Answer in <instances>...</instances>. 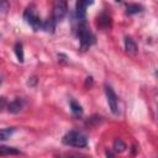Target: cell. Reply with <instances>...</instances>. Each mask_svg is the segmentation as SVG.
Instances as JSON below:
<instances>
[{
    "label": "cell",
    "instance_id": "1",
    "mask_svg": "<svg viewBox=\"0 0 158 158\" xmlns=\"http://www.w3.org/2000/svg\"><path fill=\"white\" fill-rule=\"evenodd\" d=\"M77 21H78L77 32H78V37H79L80 49L81 51H86L95 42V37H94L93 32L90 31V28L88 27L85 20H77Z\"/></svg>",
    "mask_w": 158,
    "mask_h": 158
},
{
    "label": "cell",
    "instance_id": "2",
    "mask_svg": "<svg viewBox=\"0 0 158 158\" xmlns=\"http://www.w3.org/2000/svg\"><path fill=\"white\" fill-rule=\"evenodd\" d=\"M63 144L65 146H72V147H77V148H84L88 146V138L84 133L79 132V131H69L67 132L63 138H62Z\"/></svg>",
    "mask_w": 158,
    "mask_h": 158
},
{
    "label": "cell",
    "instance_id": "3",
    "mask_svg": "<svg viewBox=\"0 0 158 158\" xmlns=\"http://www.w3.org/2000/svg\"><path fill=\"white\" fill-rule=\"evenodd\" d=\"M23 19H25V21H26L35 31L41 30L42 21H41L40 16H38L37 9H36V6H35L33 4H31V5H28V6L26 7V10H25V12H23Z\"/></svg>",
    "mask_w": 158,
    "mask_h": 158
},
{
    "label": "cell",
    "instance_id": "4",
    "mask_svg": "<svg viewBox=\"0 0 158 158\" xmlns=\"http://www.w3.org/2000/svg\"><path fill=\"white\" fill-rule=\"evenodd\" d=\"M105 95H106V100H107V104H109V107H110L111 112L117 116L120 114V110H118V98H117L116 93L114 91V89L109 84H105Z\"/></svg>",
    "mask_w": 158,
    "mask_h": 158
},
{
    "label": "cell",
    "instance_id": "5",
    "mask_svg": "<svg viewBox=\"0 0 158 158\" xmlns=\"http://www.w3.org/2000/svg\"><path fill=\"white\" fill-rule=\"evenodd\" d=\"M68 12V5H67V0H54V5H53V15L52 19L54 20V22H59L64 19V16Z\"/></svg>",
    "mask_w": 158,
    "mask_h": 158
},
{
    "label": "cell",
    "instance_id": "6",
    "mask_svg": "<svg viewBox=\"0 0 158 158\" xmlns=\"http://www.w3.org/2000/svg\"><path fill=\"white\" fill-rule=\"evenodd\" d=\"M94 0H77L75 4V17L77 20H85L86 16V7L91 5Z\"/></svg>",
    "mask_w": 158,
    "mask_h": 158
},
{
    "label": "cell",
    "instance_id": "7",
    "mask_svg": "<svg viewBox=\"0 0 158 158\" xmlns=\"http://www.w3.org/2000/svg\"><path fill=\"white\" fill-rule=\"evenodd\" d=\"M23 106H25V100L21 98H16L7 104V111L11 114H17L23 109Z\"/></svg>",
    "mask_w": 158,
    "mask_h": 158
},
{
    "label": "cell",
    "instance_id": "8",
    "mask_svg": "<svg viewBox=\"0 0 158 158\" xmlns=\"http://www.w3.org/2000/svg\"><path fill=\"white\" fill-rule=\"evenodd\" d=\"M123 42H125V49H126L127 53H130V54H135V53L137 52V46H136L135 41H133L131 37L126 36Z\"/></svg>",
    "mask_w": 158,
    "mask_h": 158
},
{
    "label": "cell",
    "instance_id": "9",
    "mask_svg": "<svg viewBox=\"0 0 158 158\" xmlns=\"http://www.w3.org/2000/svg\"><path fill=\"white\" fill-rule=\"evenodd\" d=\"M54 27H56V22H54L53 19H48V20L42 21L41 30H43V31H46V32H48V33H53Z\"/></svg>",
    "mask_w": 158,
    "mask_h": 158
},
{
    "label": "cell",
    "instance_id": "10",
    "mask_svg": "<svg viewBox=\"0 0 158 158\" xmlns=\"http://www.w3.org/2000/svg\"><path fill=\"white\" fill-rule=\"evenodd\" d=\"M15 154H20V151L16 149L15 147L0 146V156H15Z\"/></svg>",
    "mask_w": 158,
    "mask_h": 158
},
{
    "label": "cell",
    "instance_id": "11",
    "mask_svg": "<svg viewBox=\"0 0 158 158\" xmlns=\"http://www.w3.org/2000/svg\"><path fill=\"white\" fill-rule=\"evenodd\" d=\"M143 10V7L138 4H128L126 5V14L127 15H135V14H138Z\"/></svg>",
    "mask_w": 158,
    "mask_h": 158
},
{
    "label": "cell",
    "instance_id": "12",
    "mask_svg": "<svg viewBox=\"0 0 158 158\" xmlns=\"http://www.w3.org/2000/svg\"><path fill=\"white\" fill-rule=\"evenodd\" d=\"M14 51H15V54H16V58L20 63L23 62V46L21 42H16L15 43V47H14Z\"/></svg>",
    "mask_w": 158,
    "mask_h": 158
},
{
    "label": "cell",
    "instance_id": "13",
    "mask_svg": "<svg viewBox=\"0 0 158 158\" xmlns=\"http://www.w3.org/2000/svg\"><path fill=\"white\" fill-rule=\"evenodd\" d=\"M15 132V127H5V128H0V141H5L7 138H10L12 136V133Z\"/></svg>",
    "mask_w": 158,
    "mask_h": 158
},
{
    "label": "cell",
    "instance_id": "14",
    "mask_svg": "<svg viewBox=\"0 0 158 158\" xmlns=\"http://www.w3.org/2000/svg\"><path fill=\"white\" fill-rule=\"evenodd\" d=\"M112 148H114V151H115V152L121 153V152H125L127 147H126V144H125V142H123L122 139L116 138V139L114 141V146H112Z\"/></svg>",
    "mask_w": 158,
    "mask_h": 158
},
{
    "label": "cell",
    "instance_id": "15",
    "mask_svg": "<svg viewBox=\"0 0 158 158\" xmlns=\"http://www.w3.org/2000/svg\"><path fill=\"white\" fill-rule=\"evenodd\" d=\"M98 22L101 27H109L110 26V16L106 15V14H101L98 17Z\"/></svg>",
    "mask_w": 158,
    "mask_h": 158
},
{
    "label": "cell",
    "instance_id": "16",
    "mask_svg": "<svg viewBox=\"0 0 158 158\" xmlns=\"http://www.w3.org/2000/svg\"><path fill=\"white\" fill-rule=\"evenodd\" d=\"M69 104H70V109H72V111H73L74 115H81V114H83V107H81L77 101L70 100Z\"/></svg>",
    "mask_w": 158,
    "mask_h": 158
},
{
    "label": "cell",
    "instance_id": "17",
    "mask_svg": "<svg viewBox=\"0 0 158 158\" xmlns=\"http://www.w3.org/2000/svg\"><path fill=\"white\" fill-rule=\"evenodd\" d=\"M10 10V4L7 0H0V16H5Z\"/></svg>",
    "mask_w": 158,
    "mask_h": 158
},
{
    "label": "cell",
    "instance_id": "18",
    "mask_svg": "<svg viewBox=\"0 0 158 158\" xmlns=\"http://www.w3.org/2000/svg\"><path fill=\"white\" fill-rule=\"evenodd\" d=\"M5 107H7V102H6L5 98H0V112H1Z\"/></svg>",
    "mask_w": 158,
    "mask_h": 158
},
{
    "label": "cell",
    "instance_id": "19",
    "mask_svg": "<svg viewBox=\"0 0 158 158\" xmlns=\"http://www.w3.org/2000/svg\"><path fill=\"white\" fill-rule=\"evenodd\" d=\"M1 81H2V79H1V77H0V84H1Z\"/></svg>",
    "mask_w": 158,
    "mask_h": 158
},
{
    "label": "cell",
    "instance_id": "20",
    "mask_svg": "<svg viewBox=\"0 0 158 158\" xmlns=\"http://www.w3.org/2000/svg\"><path fill=\"white\" fill-rule=\"evenodd\" d=\"M116 1H121V0H116Z\"/></svg>",
    "mask_w": 158,
    "mask_h": 158
}]
</instances>
